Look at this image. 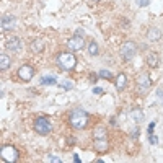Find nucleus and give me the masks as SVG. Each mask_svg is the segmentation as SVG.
<instances>
[{
    "instance_id": "3",
    "label": "nucleus",
    "mask_w": 163,
    "mask_h": 163,
    "mask_svg": "<svg viewBox=\"0 0 163 163\" xmlns=\"http://www.w3.org/2000/svg\"><path fill=\"white\" fill-rule=\"evenodd\" d=\"M34 131L39 135H47V134L52 131V124H51V121L47 119V117H38L34 121Z\"/></svg>"
},
{
    "instance_id": "4",
    "label": "nucleus",
    "mask_w": 163,
    "mask_h": 163,
    "mask_svg": "<svg viewBox=\"0 0 163 163\" xmlns=\"http://www.w3.org/2000/svg\"><path fill=\"white\" fill-rule=\"evenodd\" d=\"M0 157H2V160H5V162H16L18 157H20V153H18V150L15 147L5 145V147H2V150H0Z\"/></svg>"
},
{
    "instance_id": "27",
    "label": "nucleus",
    "mask_w": 163,
    "mask_h": 163,
    "mask_svg": "<svg viewBox=\"0 0 163 163\" xmlns=\"http://www.w3.org/2000/svg\"><path fill=\"white\" fill-rule=\"evenodd\" d=\"M132 137H134V139H135V137L139 139V129H134V132H132Z\"/></svg>"
},
{
    "instance_id": "1",
    "label": "nucleus",
    "mask_w": 163,
    "mask_h": 163,
    "mask_svg": "<svg viewBox=\"0 0 163 163\" xmlns=\"http://www.w3.org/2000/svg\"><path fill=\"white\" fill-rule=\"evenodd\" d=\"M69 122L73 129H85L88 124V112L83 109H73L69 114Z\"/></svg>"
},
{
    "instance_id": "8",
    "label": "nucleus",
    "mask_w": 163,
    "mask_h": 163,
    "mask_svg": "<svg viewBox=\"0 0 163 163\" xmlns=\"http://www.w3.org/2000/svg\"><path fill=\"white\" fill-rule=\"evenodd\" d=\"M67 46L70 47L72 51H80L82 47L85 46V39L82 36H73V38H70L67 41Z\"/></svg>"
},
{
    "instance_id": "29",
    "label": "nucleus",
    "mask_w": 163,
    "mask_h": 163,
    "mask_svg": "<svg viewBox=\"0 0 163 163\" xmlns=\"http://www.w3.org/2000/svg\"><path fill=\"white\" fill-rule=\"evenodd\" d=\"M158 98H160V100H163V90H158Z\"/></svg>"
},
{
    "instance_id": "19",
    "label": "nucleus",
    "mask_w": 163,
    "mask_h": 163,
    "mask_svg": "<svg viewBox=\"0 0 163 163\" xmlns=\"http://www.w3.org/2000/svg\"><path fill=\"white\" fill-rule=\"evenodd\" d=\"M56 77H42L41 78V85H56Z\"/></svg>"
},
{
    "instance_id": "24",
    "label": "nucleus",
    "mask_w": 163,
    "mask_h": 163,
    "mask_svg": "<svg viewBox=\"0 0 163 163\" xmlns=\"http://www.w3.org/2000/svg\"><path fill=\"white\" fill-rule=\"evenodd\" d=\"M153 129H155V122H150V124H148V129H147L148 135H152L153 134Z\"/></svg>"
},
{
    "instance_id": "23",
    "label": "nucleus",
    "mask_w": 163,
    "mask_h": 163,
    "mask_svg": "<svg viewBox=\"0 0 163 163\" xmlns=\"http://www.w3.org/2000/svg\"><path fill=\"white\" fill-rule=\"evenodd\" d=\"M135 3H137V7H147L150 3V0H135Z\"/></svg>"
},
{
    "instance_id": "9",
    "label": "nucleus",
    "mask_w": 163,
    "mask_h": 163,
    "mask_svg": "<svg viewBox=\"0 0 163 163\" xmlns=\"http://www.w3.org/2000/svg\"><path fill=\"white\" fill-rule=\"evenodd\" d=\"M16 25H18V20H16L15 16L7 15V16L2 18V30L10 31V30H13V28H16Z\"/></svg>"
},
{
    "instance_id": "30",
    "label": "nucleus",
    "mask_w": 163,
    "mask_h": 163,
    "mask_svg": "<svg viewBox=\"0 0 163 163\" xmlns=\"http://www.w3.org/2000/svg\"><path fill=\"white\" fill-rule=\"evenodd\" d=\"M95 2H98V0H95Z\"/></svg>"
},
{
    "instance_id": "5",
    "label": "nucleus",
    "mask_w": 163,
    "mask_h": 163,
    "mask_svg": "<svg viewBox=\"0 0 163 163\" xmlns=\"http://www.w3.org/2000/svg\"><path fill=\"white\" fill-rule=\"evenodd\" d=\"M137 54V46H135V42L132 41H126L121 47V56L122 59H126V61H131L134 56Z\"/></svg>"
},
{
    "instance_id": "22",
    "label": "nucleus",
    "mask_w": 163,
    "mask_h": 163,
    "mask_svg": "<svg viewBox=\"0 0 163 163\" xmlns=\"http://www.w3.org/2000/svg\"><path fill=\"white\" fill-rule=\"evenodd\" d=\"M47 160H49V162H54V163H61L62 160L59 157H56V155H47Z\"/></svg>"
},
{
    "instance_id": "10",
    "label": "nucleus",
    "mask_w": 163,
    "mask_h": 163,
    "mask_svg": "<svg viewBox=\"0 0 163 163\" xmlns=\"http://www.w3.org/2000/svg\"><path fill=\"white\" fill-rule=\"evenodd\" d=\"M5 47L8 51H20L21 49V41L20 38H8L5 42Z\"/></svg>"
},
{
    "instance_id": "13",
    "label": "nucleus",
    "mask_w": 163,
    "mask_h": 163,
    "mask_svg": "<svg viewBox=\"0 0 163 163\" xmlns=\"http://www.w3.org/2000/svg\"><path fill=\"white\" fill-rule=\"evenodd\" d=\"M147 36H148V39H150V41H158V39H160V36H162V31L158 30L157 26H153V28L148 30Z\"/></svg>"
},
{
    "instance_id": "12",
    "label": "nucleus",
    "mask_w": 163,
    "mask_h": 163,
    "mask_svg": "<svg viewBox=\"0 0 163 163\" xmlns=\"http://www.w3.org/2000/svg\"><path fill=\"white\" fill-rule=\"evenodd\" d=\"M10 64H11V59L7 56L5 52H2V54H0V69H2V70H7V69L10 67Z\"/></svg>"
},
{
    "instance_id": "6",
    "label": "nucleus",
    "mask_w": 163,
    "mask_h": 163,
    "mask_svg": "<svg viewBox=\"0 0 163 163\" xmlns=\"http://www.w3.org/2000/svg\"><path fill=\"white\" fill-rule=\"evenodd\" d=\"M135 83H137L139 90H140V95H145L147 90L150 88V85H152V80H150V77L147 73H142V75H139L135 78Z\"/></svg>"
},
{
    "instance_id": "25",
    "label": "nucleus",
    "mask_w": 163,
    "mask_h": 163,
    "mask_svg": "<svg viewBox=\"0 0 163 163\" xmlns=\"http://www.w3.org/2000/svg\"><path fill=\"white\" fill-rule=\"evenodd\" d=\"M103 93V88L101 87H95L93 88V95H101Z\"/></svg>"
},
{
    "instance_id": "18",
    "label": "nucleus",
    "mask_w": 163,
    "mask_h": 163,
    "mask_svg": "<svg viewBox=\"0 0 163 163\" xmlns=\"http://www.w3.org/2000/svg\"><path fill=\"white\" fill-rule=\"evenodd\" d=\"M88 52H90V56H96L98 54V44L95 41H90V42H88Z\"/></svg>"
},
{
    "instance_id": "16",
    "label": "nucleus",
    "mask_w": 163,
    "mask_h": 163,
    "mask_svg": "<svg viewBox=\"0 0 163 163\" xmlns=\"http://www.w3.org/2000/svg\"><path fill=\"white\" fill-rule=\"evenodd\" d=\"M131 117H132L134 122H142L143 121V112L140 109H132L131 111Z\"/></svg>"
},
{
    "instance_id": "2",
    "label": "nucleus",
    "mask_w": 163,
    "mask_h": 163,
    "mask_svg": "<svg viewBox=\"0 0 163 163\" xmlns=\"http://www.w3.org/2000/svg\"><path fill=\"white\" fill-rule=\"evenodd\" d=\"M57 64H59V67H61L62 70H65V72L73 70L77 65V57L72 52H62L57 57Z\"/></svg>"
},
{
    "instance_id": "26",
    "label": "nucleus",
    "mask_w": 163,
    "mask_h": 163,
    "mask_svg": "<svg viewBox=\"0 0 163 163\" xmlns=\"http://www.w3.org/2000/svg\"><path fill=\"white\" fill-rule=\"evenodd\" d=\"M150 143H153V145H157V143H158V137H157V135H153V134L150 135Z\"/></svg>"
},
{
    "instance_id": "17",
    "label": "nucleus",
    "mask_w": 163,
    "mask_h": 163,
    "mask_svg": "<svg viewBox=\"0 0 163 163\" xmlns=\"http://www.w3.org/2000/svg\"><path fill=\"white\" fill-rule=\"evenodd\" d=\"M147 64L150 67H158V56L155 52H150L147 56Z\"/></svg>"
},
{
    "instance_id": "7",
    "label": "nucleus",
    "mask_w": 163,
    "mask_h": 163,
    "mask_svg": "<svg viewBox=\"0 0 163 163\" xmlns=\"http://www.w3.org/2000/svg\"><path fill=\"white\" fill-rule=\"evenodd\" d=\"M33 75H34V69L31 65H28V64H25V65H21L20 69H18V77H20L23 82H30L31 78H33Z\"/></svg>"
},
{
    "instance_id": "20",
    "label": "nucleus",
    "mask_w": 163,
    "mask_h": 163,
    "mask_svg": "<svg viewBox=\"0 0 163 163\" xmlns=\"http://www.w3.org/2000/svg\"><path fill=\"white\" fill-rule=\"evenodd\" d=\"M98 77H100V78H104V80H111V78H112L111 72L106 70V69H101V70L98 72Z\"/></svg>"
},
{
    "instance_id": "21",
    "label": "nucleus",
    "mask_w": 163,
    "mask_h": 163,
    "mask_svg": "<svg viewBox=\"0 0 163 163\" xmlns=\"http://www.w3.org/2000/svg\"><path fill=\"white\" fill-rule=\"evenodd\" d=\"M59 87L70 90V88H73V83H72V82H69V80H65V82H62V83H59Z\"/></svg>"
},
{
    "instance_id": "28",
    "label": "nucleus",
    "mask_w": 163,
    "mask_h": 163,
    "mask_svg": "<svg viewBox=\"0 0 163 163\" xmlns=\"http://www.w3.org/2000/svg\"><path fill=\"white\" fill-rule=\"evenodd\" d=\"M73 160H75V163H80V158H78V155H77V153L73 155Z\"/></svg>"
},
{
    "instance_id": "15",
    "label": "nucleus",
    "mask_w": 163,
    "mask_h": 163,
    "mask_svg": "<svg viewBox=\"0 0 163 163\" xmlns=\"http://www.w3.org/2000/svg\"><path fill=\"white\" fill-rule=\"evenodd\" d=\"M126 83H127V77L124 75V73H119V75L116 77V87H117V90H124Z\"/></svg>"
},
{
    "instance_id": "14",
    "label": "nucleus",
    "mask_w": 163,
    "mask_h": 163,
    "mask_svg": "<svg viewBox=\"0 0 163 163\" xmlns=\"http://www.w3.org/2000/svg\"><path fill=\"white\" fill-rule=\"evenodd\" d=\"M93 139H106V129L103 126L95 127L93 129Z\"/></svg>"
},
{
    "instance_id": "11",
    "label": "nucleus",
    "mask_w": 163,
    "mask_h": 163,
    "mask_svg": "<svg viewBox=\"0 0 163 163\" xmlns=\"http://www.w3.org/2000/svg\"><path fill=\"white\" fill-rule=\"evenodd\" d=\"M93 147H95V150H98V152H106L108 147H109V143H108L106 139H95Z\"/></svg>"
}]
</instances>
